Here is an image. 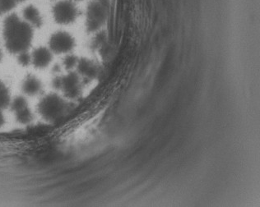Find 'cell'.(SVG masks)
Here are the masks:
<instances>
[{"instance_id":"8992f818","label":"cell","mask_w":260,"mask_h":207,"mask_svg":"<svg viewBox=\"0 0 260 207\" xmlns=\"http://www.w3.org/2000/svg\"><path fill=\"white\" fill-rule=\"evenodd\" d=\"M50 49L53 53L66 54L73 53L76 47V40L73 34L67 31H57L50 37Z\"/></svg>"},{"instance_id":"e0dca14e","label":"cell","mask_w":260,"mask_h":207,"mask_svg":"<svg viewBox=\"0 0 260 207\" xmlns=\"http://www.w3.org/2000/svg\"><path fill=\"white\" fill-rule=\"evenodd\" d=\"M4 123H5V117L3 115L2 111L0 110V127L4 125Z\"/></svg>"},{"instance_id":"5b68a950","label":"cell","mask_w":260,"mask_h":207,"mask_svg":"<svg viewBox=\"0 0 260 207\" xmlns=\"http://www.w3.org/2000/svg\"><path fill=\"white\" fill-rule=\"evenodd\" d=\"M84 81L76 71L68 72L67 74L59 77V89L63 95L70 99L80 97L83 91Z\"/></svg>"},{"instance_id":"7c38bea8","label":"cell","mask_w":260,"mask_h":207,"mask_svg":"<svg viewBox=\"0 0 260 207\" xmlns=\"http://www.w3.org/2000/svg\"><path fill=\"white\" fill-rule=\"evenodd\" d=\"M14 113H15L16 119L20 123L26 124V123H29L30 121L32 120V113H31L30 109H29L28 106Z\"/></svg>"},{"instance_id":"5bb4252c","label":"cell","mask_w":260,"mask_h":207,"mask_svg":"<svg viewBox=\"0 0 260 207\" xmlns=\"http://www.w3.org/2000/svg\"><path fill=\"white\" fill-rule=\"evenodd\" d=\"M19 3V0H0V15L11 11Z\"/></svg>"},{"instance_id":"8fae6325","label":"cell","mask_w":260,"mask_h":207,"mask_svg":"<svg viewBox=\"0 0 260 207\" xmlns=\"http://www.w3.org/2000/svg\"><path fill=\"white\" fill-rule=\"evenodd\" d=\"M10 103H11V97H10L9 89L4 82H0V110L6 108Z\"/></svg>"},{"instance_id":"ba28073f","label":"cell","mask_w":260,"mask_h":207,"mask_svg":"<svg viewBox=\"0 0 260 207\" xmlns=\"http://www.w3.org/2000/svg\"><path fill=\"white\" fill-rule=\"evenodd\" d=\"M53 52L50 48H37L31 54V64L37 68L43 69L47 67L52 62Z\"/></svg>"},{"instance_id":"9a60e30c","label":"cell","mask_w":260,"mask_h":207,"mask_svg":"<svg viewBox=\"0 0 260 207\" xmlns=\"http://www.w3.org/2000/svg\"><path fill=\"white\" fill-rule=\"evenodd\" d=\"M10 106H11L13 112H16V111H18V110L28 106V104H27V101H26V99L25 98L22 97V96H18V97H16L15 99H13V101H11Z\"/></svg>"},{"instance_id":"d6986e66","label":"cell","mask_w":260,"mask_h":207,"mask_svg":"<svg viewBox=\"0 0 260 207\" xmlns=\"http://www.w3.org/2000/svg\"><path fill=\"white\" fill-rule=\"evenodd\" d=\"M3 59V53L2 52L0 51V62L2 61Z\"/></svg>"},{"instance_id":"52a82bcc","label":"cell","mask_w":260,"mask_h":207,"mask_svg":"<svg viewBox=\"0 0 260 207\" xmlns=\"http://www.w3.org/2000/svg\"><path fill=\"white\" fill-rule=\"evenodd\" d=\"M75 71L85 82L96 80L101 74V67L95 61L89 58H79Z\"/></svg>"},{"instance_id":"30bf717a","label":"cell","mask_w":260,"mask_h":207,"mask_svg":"<svg viewBox=\"0 0 260 207\" xmlns=\"http://www.w3.org/2000/svg\"><path fill=\"white\" fill-rule=\"evenodd\" d=\"M42 83L40 79L33 75H29L22 82V91L28 95H37L42 91Z\"/></svg>"},{"instance_id":"3957f363","label":"cell","mask_w":260,"mask_h":207,"mask_svg":"<svg viewBox=\"0 0 260 207\" xmlns=\"http://www.w3.org/2000/svg\"><path fill=\"white\" fill-rule=\"evenodd\" d=\"M38 110L43 119L56 121L64 116L68 111V104L61 96L52 93L42 98Z\"/></svg>"},{"instance_id":"ac0fdd59","label":"cell","mask_w":260,"mask_h":207,"mask_svg":"<svg viewBox=\"0 0 260 207\" xmlns=\"http://www.w3.org/2000/svg\"><path fill=\"white\" fill-rule=\"evenodd\" d=\"M71 1H73V2L74 3H78V2H82V1H83V0H71Z\"/></svg>"},{"instance_id":"ffe728a7","label":"cell","mask_w":260,"mask_h":207,"mask_svg":"<svg viewBox=\"0 0 260 207\" xmlns=\"http://www.w3.org/2000/svg\"><path fill=\"white\" fill-rule=\"evenodd\" d=\"M22 1H24V0H19V2H22Z\"/></svg>"},{"instance_id":"9c48e42d","label":"cell","mask_w":260,"mask_h":207,"mask_svg":"<svg viewBox=\"0 0 260 207\" xmlns=\"http://www.w3.org/2000/svg\"><path fill=\"white\" fill-rule=\"evenodd\" d=\"M24 21L31 27H41L43 23L42 13L34 5H28L23 9Z\"/></svg>"},{"instance_id":"2e32d148","label":"cell","mask_w":260,"mask_h":207,"mask_svg":"<svg viewBox=\"0 0 260 207\" xmlns=\"http://www.w3.org/2000/svg\"><path fill=\"white\" fill-rule=\"evenodd\" d=\"M18 62L22 67H27L31 64V54L26 51L21 52L18 54Z\"/></svg>"},{"instance_id":"4fadbf2b","label":"cell","mask_w":260,"mask_h":207,"mask_svg":"<svg viewBox=\"0 0 260 207\" xmlns=\"http://www.w3.org/2000/svg\"><path fill=\"white\" fill-rule=\"evenodd\" d=\"M78 60H79V58L77 55L73 53H70V54L65 55L62 65L68 72L74 71L76 69Z\"/></svg>"},{"instance_id":"7a4b0ae2","label":"cell","mask_w":260,"mask_h":207,"mask_svg":"<svg viewBox=\"0 0 260 207\" xmlns=\"http://www.w3.org/2000/svg\"><path fill=\"white\" fill-rule=\"evenodd\" d=\"M109 15V0H91L85 12V26L89 33L102 30Z\"/></svg>"},{"instance_id":"277c9868","label":"cell","mask_w":260,"mask_h":207,"mask_svg":"<svg viewBox=\"0 0 260 207\" xmlns=\"http://www.w3.org/2000/svg\"><path fill=\"white\" fill-rule=\"evenodd\" d=\"M52 13L57 23L70 25L76 22L80 12L76 3L71 0H60L53 6Z\"/></svg>"},{"instance_id":"6da1fadb","label":"cell","mask_w":260,"mask_h":207,"mask_svg":"<svg viewBox=\"0 0 260 207\" xmlns=\"http://www.w3.org/2000/svg\"><path fill=\"white\" fill-rule=\"evenodd\" d=\"M5 46L9 52L18 54L26 51L33 39L32 27L15 14H11L4 23Z\"/></svg>"}]
</instances>
